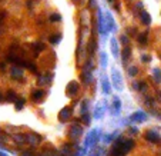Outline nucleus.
<instances>
[{
  "label": "nucleus",
  "mask_w": 161,
  "mask_h": 156,
  "mask_svg": "<svg viewBox=\"0 0 161 156\" xmlns=\"http://www.w3.org/2000/svg\"><path fill=\"white\" fill-rule=\"evenodd\" d=\"M123 142H124V138H117L116 142H114L113 148H111V156H126V150H124V146H123Z\"/></svg>",
  "instance_id": "obj_1"
},
{
  "label": "nucleus",
  "mask_w": 161,
  "mask_h": 156,
  "mask_svg": "<svg viewBox=\"0 0 161 156\" xmlns=\"http://www.w3.org/2000/svg\"><path fill=\"white\" fill-rule=\"evenodd\" d=\"M81 133H83L81 126H80V125H77V123H74V125H71V128L69 129V138L76 142L77 139H80Z\"/></svg>",
  "instance_id": "obj_2"
},
{
  "label": "nucleus",
  "mask_w": 161,
  "mask_h": 156,
  "mask_svg": "<svg viewBox=\"0 0 161 156\" xmlns=\"http://www.w3.org/2000/svg\"><path fill=\"white\" fill-rule=\"evenodd\" d=\"M111 80L114 83V87L117 90H123V79H121V74L117 69H113L111 70Z\"/></svg>",
  "instance_id": "obj_3"
},
{
  "label": "nucleus",
  "mask_w": 161,
  "mask_h": 156,
  "mask_svg": "<svg viewBox=\"0 0 161 156\" xmlns=\"http://www.w3.org/2000/svg\"><path fill=\"white\" fill-rule=\"evenodd\" d=\"M144 138H145V140H148L150 143H160V142H161L160 133H158V132H155L154 129H150V130L145 132Z\"/></svg>",
  "instance_id": "obj_4"
},
{
  "label": "nucleus",
  "mask_w": 161,
  "mask_h": 156,
  "mask_svg": "<svg viewBox=\"0 0 161 156\" xmlns=\"http://www.w3.org/2000/svg\"><path fill=\"white\" fill-rule=\"evenodd\" d=\"M26 138H27V143L30 145V146H39L41 143V136L40 135H37V133H27L26 135Z\"/></svg>",
  "instance_id": "obj_5"
},
{
  "label": "nucleus",
  "mask_w": 161,
  "mask_h": 156,
  "mask_svg": "<svg viewBox=\"0 0 161 156\" xmlns=\"http://www.w3.org/2000/svg\"><path fill=\"white\" fill-rule=\"evenodd\" d=\"M130 120L134 122V123H143V122L147 120V115H145L144 112L138 110V112H134L133 115L130 116Z\"/></svg>",
  "instance_id": "obj_6"
},
{
  "label": "nucleus",
  "mask_w": 161,
  "mask_h": 156,
  "mask_svg": "<svg viewBox=\"0 0 161 156\" xmlns=\"http://www.w3.org/2000/svg\"><path fill=\"white\" fill-rule=\"evenodd\" d=\"M70 116H71V109L70 107H63L60 110V113H58V119H60V122H67L70 119Z\"/></svg>",
  "instance_id": "obj_7"
},
{
  "label": "nucleus",
  "mask_w": 161,
  "mask_h": 156,
  "mask_svg": "<svg viewBox=\"0 0 161 156\" xmlns=\"http://www.w3.org/2000/svg\"><path fill=\"white\" fill-rule=\"evenodd\" d=\"M66 92H67V95H70V96L77 95V92H79V83L70 82L69 85H67V87H66Z\"/></svg>",
  "instance_id": "obj_8"
},
{
  "label": "nucleus",
  "mask_w": 161,
  "mask_h": 156,
  "mask_svg": "<svg viewBox=\"0 0 161 156\" xmlns=\"http://www.w3.org/2000/svg\"><path fill=\"white\" fill-rule=\"evenodd\" d=\"M44 95H46V93L43 90H40V89H39V90H33L32 92V100L33 102H40L41 99L44 98Z\"/></svg>",
  "instance_id": "obj_9"
},
{
  "label": "nucleus",
  "mask_w": 161,
  "mask_h": 156,
  "mask_svg": "<svg viewBox=\"0 0 161 156\" xmlns=\"http://www.w3.org/2000/svg\"><path fill=\"white\" fill-rule=\"evenodd\" d=\"M10 76H12L13 79L19 80V79H22V77H23V70H22L20 67H13V69H12V72H10Z\"/></svg>",
  "instance_id": "obj_10"
},
{
  "label": "nucleus",
  "mask_w": 161,
  "mask_h": 156,
  "mask_svg": "<svg viewBox=\"0 0 161 156\" xmlns=\"http://www.w3.org/2000/svg\"><path fill=\"white\" fill-rule=\"evenodd\" d=\"M110 46H111V53H113V56H114V58H118V56H120V52H118L117 40H116V39H111V42H110Z\"/></svg>",
  "instance_id": "obj_11"
},
{
  "label": "nucleus",
  "mask_w": 161,
  "mask_h": 156,
  "mask_svg": "<svg viewBox=\"0 0 161 156\" xmlns=\"http://www.w3.org/2000/svg\"><path fill=\"white\" fill-rule=\"evenodd\" d=\"M140 19H141V22H143L145 26H148L150 23H151V16H150V15H148L145 10H143V12H141V15H140Z\"/></svg>",
  "instance_id": "obj_12"
},
{
  "label": "nucleus",
  "mask_w": 161,
  "mask_h": 156,
  "mask_svg": "<svg viewBox=\"0 0 161 156\" xmlns=\"http://www.w3.org/2000/svg\"><path fill=\"white\" fill-rule=\"evenodd\" d=\"M120 110H121V102H120V99L116 96L114 100H113V112L116 113V115H118Z\"/></svg>",
  "instance_id": "obj_13"
},
{
  "label": "nucleus",
  "mask_w": 161,
  "mask_h": 156,
  "mask_svg": "<svg viewBox=\"0 0 161 156\" xmlns=\"http://www.w3.org/2000/svg\"><path fill=\"white\" fill-rule=\"evenodd\" d=\"M51 79H53V74H43V76H40V79H39V85H47V83L51 82Z\"/></svg>",
  "instance_id": "obj_14"
},
{
  "label": "nucleus",
  "mask_w": 161,
  "mask_h": 156,
  "mask_svg": "<svg viewBox=\"0 0 161 156\" xmlns=\"http://www.w3.org/2000/svg\"><path fill=\"white\" fill-rule=\"evenodd\" d=\"M105 19H107V23H108V32L113 30V29H116V22H114L113 16H111L110 13H105Z\"/></svg>",
  "instance_id": "obj_15"
},
{
  "label": "nucleus",
  "mask_w": 161,
  "mask_h": 156,
  "mask_svg": "<svg viewBox=\"0 0 161 156\" xmlns=\"http://www.w3.org/2000/svg\"><path fill=\"white\" fill-rule=\"evenodd\" d=\"M101 87H103L104 95H110V85H108L107 77H103V79H101Z\"/></svg>",
  "instance_id": "obj_16"
},
{
  "label": "nucleus",
  "mask_w": 161,
  "mask_h": 156,
  "mask_svg": "<svg viewBox=\"0 0 161 156\" xmlns=\"http://www.w3.org/2000/svg\"><path fill=\"white\" fill-rule=\"evenodd\" d=\"M14 139L19 145H23V143H27V138H26V135H22V133H19V135H14Z\"/></svg>",
  "instance_id": "obj_17"
},
{
  "label": "nucleus",
  "mask_w": 161,
  "mask_h": 156,
  "mask_svg": "<svg viewBox=\"0 0 161 156\" xmlns=\"http://www.w3.org/2000/svg\"><path fill=\"white\" fill-rule=\"evenodd\" d=\"M6 100H7V102H16V100H17L16 92L9 90V92H7V96H6Z\"/></svg>",
  "instance_id": "obj_18"
},
{
  "label": "nucleus",
  "mask_w": 161,
  "mask_h": 156,
  "mask_svg": "<svg viewBox=\"0 0 161 156\" xmlns=\"http://www.w3.org/2000/svg\"><path fill=\"white\" fill-rule=\"evenodd\" d=\"M103 113H104L103 107L98 105V106L96 107V110H94V117H96V119H101V117H103Z\"/></svg>",
  "instance_id": "obj_19"
},
{
  "label": "nucleus",
  "mask_w": 161,
  "mask_h": 156,
  "mask_svg": "<svg viewBox=\"0 0 161 156\" xmlns=\"http://www.w3.org/2000/svg\"><path fill=\"white\" fill-rule=\"evenodd\" d=\"M14 105H16V110H22L24 106V99L23 98H17V100L14 102Z\"/></svg>",
  "instance_id": "obj_20"
},
{
  "label": "nucleus",
  "mask_w": 161,
  "mask_h": 156,
  "mask_svg": "<svg viewBox=\"0 0 161 156\" xmlns=\"http://www.w3.org/2000/svg\"><path fill=\"white\" fill-rule=\"evenodd\" d=\"M89 100H83V103H81V116L83 115H87V110H89Z\"/></svg>",
  "instance_id": "obj_21"
},
{
  "label": "nucleus",
  "mask_w": 161,
  "mask_h": 156,
  "mask_svg": "<svg viewBox=\"0 0 161 156\" xmlns=\"http://www.w3.org/2000/svg\"><path fill=\"white\" fill-rule=\"evenodd\" d=\"M147 36H148V32L141 33V34L138 36V42H140L141 44H145V43H147Z\"/></svg>",
  "instance_id": "obj_22"
},
{
  "label": "nucleus",
  "mask_w": 161,
  "mask_h": 156,
  "mask_svg": "<svg viewBox=\"0 0 161 156\" xmlns=\"http://www.w3.org/2000/svg\"><path fill=\"white\" fill-rule=\"evenodd\" d=\"M153 74H154V79H155V82L160 83L161 82V70H160V69H154Z\"/></svg>",
  "instance_id": "obj_23"
},
{
  "label": "nucleus",
  "mask_w": 161,
  "mask_h": 156,
  "mask_svg": "<svg viewBox=\"0 0 161 156\" xmlns=\"http://www.w3.org/2000/svg\"><path fill=\"white\" fill-rule=\"evenodd\" d=\"M130 53H131V52H130L129 47H126V49L123 50V60H124V63H126V62H127V59L130 58Z\"/></svg>",
  "instance_id": "obj_24"
},
{
  "label": "nucleus",
  "mask_w": 161,
  "mask_h": 156,
  "mask_svg": "<svg viewBox=\"0 0 161 156\" xmlns=\"http://www.w3.org/2000/svg\"><path fill=\"white\" fill-rule=\"evenodd\" d=\"M34 152H32L30 149H24V150H20V156H33Z\"/></svg>",
  "instance_id": "obj_25"
},
{
  "label": "nucleus",
  "mask_w": 161,
  "mask_h": 156,
  "mask_svg": "<svg viewBox=\"0 0 161 156\" xmlns=\"http://www.w3.org/2000/svg\"><path fill=\"white\" fill-rule=\"evenodd\" d=\"M50 42H51L53 44H56V43H58V42H60V34H53V36L50 37Z\"/></svg>",
  "instance_id": "obj_26"
},
{
  "label": "nucleus",
  "mask_w": 161,
  "mask_h": 156,
  "mask_svg": "<svg viewBox=\"0 0 161 156\" xmlns=\"http://www.w3.org/2000/svg\"><path fill=\"white\" fill-rule=\"evenodd\" d=\"M137 73H138V69H137V67L131 66V67L129 69V74H130V76H136Z\"/></svg>",
  "instance_id": "obj_27"
},
{
  "label": "nucleus",
  "mask_w": 161,
  "mask_h": 156,
  "mask_svg": "<svg viewBox=\"0 0 161 156\" xmlns=\"http://www.w3.org/2000/svg\"><path fill=\"white\" fill-rule=\"evenodd\" d=\"M100 59H101V66H103V67H107V56H105V53H101Z\"/></svg>",
  "instance_id": "obj_28"
},
{
  "label": "nucleus",
  "mask_w": 161,
  "mask_h": 156,
  "mask_svg": "<svg viewBox=\"0 0 161 156\" xmlns=\"http://www.w3.org/2000/svg\"><path fill=\"white\" fill-rule=\"evenodd\" d=\"M81 120H83L84 125H90V115L89 113H87V115H83L81 116Z\"/></svg>",
  "instance_id": "obj_29"
},
{
  "label": "nucleus",
  "mask_w": 161,
  "mask_h": 156,
  "mask_svg": "<svg viewBox=\"0 0 161 156\" xmlns=\"http://www.w3.org/2000/svg\"><path fill=\"white\" fill-rule=\"evenodd\" d=\"M50 20H51V22H58V20H60V15H57V13H53V15L50 16Z\"/></svg>",
  "instance_id": "obj_30"
},
{
  "label": "nucleus",
  "mask_w": 161,
  "mask_h": 156,
  "mask_svg": "<svg viewBox=\"0 0 161 156\" xmlns=\"http://www.w3.org/2000/svg\"><path fill=\"white\" fill-rule=\"evenodd\" d=\"M114 136H116L114 133H111V135H108V136L105 138V142H107V143H110V142H111V140L114 139Z\"/></svg>",
  "instance_id": "obj_31"
},
{
  "label": "nucleus",
  "mask_w": 161,
  "mask_h": 156,
  "mask_svg": "<svg viewBox=\"0 0 161 156\" xmlns=\"http://www.w3.org/2000/svg\"><path fill=\"white\" fill-rule=\"evenodd\" d=\"M84 155H86V149H81V150H79L76 153V156H84Z\"/></svg>",
  "instance_id": "obj_32"
},
{
  "label": "nucleus",
  "mask_w": 161,
  "mask_h": 156,
  "mask_svg": "<svg viewBox=\"0 0 161 156\" xmlns=\"http://www.w3.org/2000/svg\"><path fill=\"white\" fill-rule=\"evenodd\" d=\"M121 42H123L124 44H127V43H129V39H127V36H126V34H123V36H121Z\"/></svg>",
  "instance_id": "obj_33"
},
{
  "label": "nucleus",
  "mask_w": 161,
  "mask_h": 156,
  "mask_svg": "<svg viewBox=\"0 0 161 156\" xmlns=\"http://www.w3.org/2000/svg\"><path fill=\"white\" fill-rule=\"evenodd\" d=\"M141 59H143V62H145V63H147V62H150V56H147V55H143Z\"/></svg>",
  "instance_id": "obj_34"
},
{
  "label": "nucleus",
  "mask_w": 161,
  "mask_h": 156,
  "mask_svg": "<svg viewBox=\"0 0 161 156\" xmlns=\"http://www.w3.org/2000/svg\"><path fill=\"white\" fill-rule=\"evenodd\" d=\"M130 133H131V135H136V133H138V129H137V128H131Z\"/></svg>",
  "instance_id": "obj_35"
},
{
  "label": "nucleus",
  "mask_w": 161,
  "mask_h": 156,
  "mask_svg": "<svg viewBox=\"0 0 161 156\" xmlns=\"http://www.w3.org/2000/svg\"><path fill=\"white\" fill-rule=\"evenodd\" d=\"M3 100V95H1V92H0V102Z\"/></svg>",
  "instance_id": "obj_36"
},
{
  "label": "nucleus",
  "mask_w": 161,
  "mask_h": 156,
  "mask_svg": "<svg viewBox=\"0 0 161 156\" xmlns=\"http://www.w3.org/2000/svg\"><path fill=\"white\" fill-rule=\"evenodd\" d=\"M76 1H79V0H76Z\"/></svg>",
  "instance_id": "obj_37"
}]
</instances>
